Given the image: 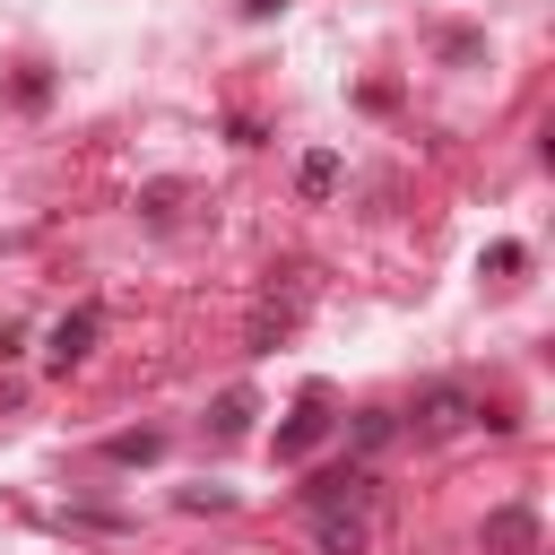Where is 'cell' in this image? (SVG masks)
Wrapping results in <instances>:
<instances>
[{
	"instance_id": "6da1fadb",
	"label": "cell",
	"mask_w": 555,
	"mask_h": 555,
	"mask_svg": "<svg viewBox=\"0 0 555 555\" xmlns=\"http://www.w3.org/2000/svg\"><path fill=\"white\" fill-rule=\"evenodd\" d=\"M52 356H61V364L87 356V321H61V330H52Z\"/></svg>"
},
{
	"instance_id": "7a4b0ae2",
	"label": "cell",
	"mask_w": 555,
	"mask_h": 555,
	"mask_svg": "<svg viewBox=\"0 0 555 555\" xmlns=\"http://www.w3.org/2000/svg\"><path fill=\"white\" fill-rule=\"evenodd\" d=\"M251 9H269V0H251Z\"/></svg>"
}]
</instances>
